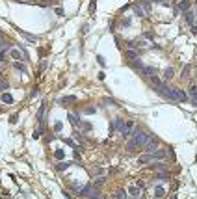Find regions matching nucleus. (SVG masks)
I'll return each instance as SVG.
<instances>
[{
	"label": "nucleus",
	"mask_w": 197,
	"mask_h": 199,
	"mask_svg": "<svg viewBox=\"0 0 197 199\" xmlns=\"http://www.w3.org/2000/svg\"><path fill=\"white\" fill-rule=\"evenodd\" d=\"M7 52H9V56L13 58L15 61H19V60H24V56H26V54H22V50H21V49H15V47H11V49L7 50Z\"/></svg>",
	"instance_id": "20e7f679"
},
{
	"label": "nucleus",
	"mask_w": 197,
	"mask_h": 199,
	"mask_svg": "<svg viewBox=\"0 0 197 199\" xmlns=\"http://www.w3.org/2000/svg\"><path fill=\"white\" fill-rule=\"evenodd\" d=\"M73 101H74V97H63L60 103H61V104H67V103H73Z\"/></svg>",
	"instance_id": "5701e85b"
},
{
	"label": "nucleus",
	"mask_w": 197,
	"mask_h": 199,
	"mask_svg": "<svg viewBox=\"0 0 197 199\" xmlns=\"http://www.w3.org/2000/svg\"><path fill=\"white\" fill-rule=\"evenodd\" d=\"M188 93H190V99H192V103L197 106V88L195 86H192L190 89H188Z\"/></svg>",
	"instance_id": "9d476101"
},
{
	"label": "nucleus",
	"mask_w": 197,
	"mask_h": 199,
	"mask_svg": "<svg viewBox=\"0 0 197 199\" xmlns=\"http://www.w3.org/2000/svg\"><path fill=\"white\" fill-rule=\"evenodd\" d=\"M128 196H130L132 199H140L141 197V190H140V186H128Z\"/></svg>",
	"instance_id": "39448f33"
},
{
	"label": "nucleus",
	"mask_w": 197,
	"mask_h": 199,
	"mask_svg": "<svg viewBox=\"0 0 197 199\" xmlns=\"http://www.w3.org/2000/svg\"><path fill=\"white\" fill-rule=\"evenodd\" d=\"M147 78H149V82H151L154 88H160V86H164V84H162V80H160L156 75H151V76H147Z\"/></svg>",
	"instance_id": "1a4fd4ad"
},
{
	"label": "nucleus",
	"mask_w": 197,
	"mask_h": 199,
	"mask_svg": "<svg viewBox=\"0 0 197 199\" xmlns=\"http://www.w3.org/2000/svg\"><path fill=\"white\" fill-rule=\"evenodd\" d=\"M43 114H45V103L41 104V108H39V112H37V119H39V121L45 119V115H43Z\"/></svg>",
	"instance_id": "a211bd4d"
},
{
	"label": "nucleus",
	"mask_w": 197,
	"mask_h": 199,
	"mask_svg": "<svg viewBox=\"0 0 197 199\" xmlns=\"http://www.w3.org/2000/svg\"><path fill=\"white\" fill-rule=\"evenodd\" d=\"M179 7L182 11H188L190 9V2H188V0H182V2H179Z\"/></svg>",
	"instance_id": "f3484780"
},
{
	"label": "nucleus",
	"mask_w": 197,
	"mask_h": 199,
	"mask_svg": "<svg viewBox=\"0 0 197 199\" xmlns=\"http://www.w3.org/2000/svg\"><path fill=\"white\" fill-rule=\"evenodd\" d=\"M102 184H104V177L97 179V181H95V184H93V188H98V186H102Z\"/></svg>",
	"instance_id": "412c9836"
},
{
	"label": "nucleus",
	"mask_w": 197,
	"mask_h": 199,
	"mask_svg": "<svg viewBox=\"0 0 197 199\" xmlns=\"http://www.w3.org/2000/svg\"><path fill=\"white\" fill-rule=\"evenodd\" d=\"M190 69H192L190 65H186V67H184V73H182V75H184V76H190V73H192Z\"/></svg>",
	"instance_id": "a878e982"
},
{
	"label": "nucleus",
	"mask_w": 197,
	"mask_h": 199,
	"mask_svg": "<svg viewBox=\"0 0 197 199\" xmlns=\"http://www.w3.org/2000/svg\"><path fill=\"white\" fill-rule=\"evenodd\" d=\"M173 76H175V69H173V67H167V69H165V73H164V78H165V80H171Z\"/></svg>",
	"instance_id": "4468645a"
},
{
	"label": "nucleus",
	"mask_w": 197,
	"mask_h": 199,
	"mask_svg": "<svg viewBox=\"0 0 197 199\" xmlns=\"http://www.w3.org/2000/svg\"><path fill=\"white\" fill-rule=\"evenodd\" d=\"M160 147V142L156 138H151L147 143H145V149H147V153H154V151H158Z\"/></svg>",
	"instance_id": "f03ea898"
},
{
	"label": "nucleus",
	"mask_w": 197,
	"mask_h": 199,
	"mask_svg": "<svg viewBox=\"0 0 197 199\" xmlns=\"http://www.w3.org/2000/svg\"><path fill=\"white\" fill-rule=\"evenodd\" d=\"M54 157H56V160H63L65 157V153H63V149H58L56 153H54Z\"/></svg>",
	"instance_id": "6ab92c4d"
},
{
	"label": "nucleus",
	"mask_w": 197,
	"mask_h": 199,
	"mask_svg": "<svg viewBox=\"0 0 197 199\" xmlns=\"http://www.w3.org/2000/svg\"><path fill=\"white\" fill-rule=\"evenodd\" d=\"M125 197H127V194H125V192H123V190H121V192H119V194H117V199H125Z\"/></svg>",
	"instance_id": "bb28decb"
},
{
	"label": "nucleus",
	"mask_w": 197,
	"mask_h": 199,
	"mask_svg": "<svg viewBox=\"0 0 197 199\" xmlns=\"http://www.w3.org/2000/svg\"><path fill=\"white\" fill-rule=\"evenodd\" d=\"M7 86H9V84H7L6 80H0V91H6V89H7Z\"/></svg>",
	"instance_id": "4be33fe9"
},
{
	"label": "nucleus",
	"mask_w": 197,
	"mask_h": 199,
	"mask_svg": "<svg viewBox=\"0 0 197 199\" xmlns=\"http://www.w3.org/2000/svg\"><path fill=\"white\" fill-rule=\"evenodd\" d=\"M149 140H151V134H147L143 128L138 127L136 130H132V134H130V140H128V151H134L136 147L145 145Z\"/></svg>",
	"instance_id": "f257e3e1"
},
{
	"label": "nucleus",
	"mask_w": 197,
	"mask_h": 199,
	"mask_svg": "<svg viewBox=\"0 0 197 199\" xmlns=\"http://www.w3.org/2000/svg\"><path fill=\"white\" fill-rule=\"evenodd\" d=\"M6 52H7V50H0V61H4V58H6Z\"/></svg>",
	"instance_id": "cd10ccee"
},
{
	"label": "nucleus",
	"mask_w": 197,
	"mask_h": 199,
	"mask_svg": "<svg viewBox=\"0 0 197 199\" xmlns=\"http://www.w3.org/2000/svg\"><path fill=\"white\" fill-rule=\"evenodd\" d=\"M63 143H67V145H71V147H73V149H76V145H74V142H73V140H69V138H65V140H63Z\"/></svg>",
	"instance_id": "b1692460"
},
{
	"label": "nucleus",
	"mask_w": 197,
	"mask_h": 199,
	"mask_svg": "<svg viewBox=\"0 0 197 199\" xmlns=\"http://www.w3.org/2000/svg\"><path fill=\"white\" fill-rule=\"evenodd\" d=\"M132 128H134V123H132V121H123V127H121L119 132L125 136V138H127V136L132 134Z\"/></svg>",
	"instance_id": "7ed1b4c3"
},
{
	"label": "nucleus",
	"mask_w": 197,
	"mask_h": 199,
	"mask_svg": "<svg viewBox=\"0 0 197 199\" xmlns=\"http://www.w3.org/2000/svg\"><path fill=\"white\" fill-rule=\"evenodd\" d=\"M45 69H47V61L43 60L41 63H39V73H43V71H45Z\"/></svg>",
	"instance_id": "393cba45"
},
{
	"label": "nucleus",
	"mask_w": 197,
	"mask_h": 199,
	"mask_svg": "<svg viewBox=\"0 0 197 199\" xmlns=\"http://www.w3.org/2000/svg\"><path fill=\"white\" fill-rule=\"evenodd\" d=\"M173 91H175V97L179 101H182V103H184V101H188V95L184 91H180V89H173Z\"/></svg>",
	"instance_id": "ddd939ff"
},
{
	"label": "nucleus",
	"mask_w": 197,
	"mask_h": 199,
	"mask_svg": "<svg viewBox=\"0 0 197 199\" xmlns=\"http://www.w3.org/2000/svg\"><path fill=\"white\" fill-rule=\"evenodd\" d=\"M125 58H127L128 63H132V61L138 60V52H136V50H127V52H125Z\"/></svg>",
	"instance_id": "6e6552de"
},
{
	"label": "nucleus",
	"mask_w": 197,
	"mask_h": 199,
	"mask_svg": "<svg viewBox=\"0 0 197 199\" xmlns=\"http://www.w3.org/2000/svg\"><path fill=\"white\" fill-rule=\"evenodd\" d=\"M67 167H69V164H67V162H60V164L56 166V169H58V171H63V169H67Z\"/></svg>",
	"instance_id": "aec40b11"
},
{
	"label": "nucleus",
	"mask_w": 197,
	"mask_h": 199,
	"mask_svg": "<svg viewBox=\"0 0 197 199\" xmlns=\"http://www.w3.org/2000/svg\"><path fill=\"white\" fill-rule=\"evenodd\" d=\"M184 19H186L188 26H194V13H192L190 9H188V11H184Z\"/></svg>",
	"instance_id": "9b49d317"
},
{
	"label": "nucleus",
	"mask_w": 197,
	"mask_h": 199,
	"mask_svg": "<svg viewBox=\"0 0 197 199\" xmlns=\"http://www.w3.org/2000/svg\"><path fill=\"white\" fill-rule=\"evenodd\" d=\"M13 67L17 69V71H21V73H24V71H26V65H24V63H21V61H15Z\"/></svg>",
	"instance_id": "dca6fc26"
},
{
	"label": "nucleus",
	"mask_w": 197,
	"mask_h": 199,
	"mask_svg": "<svg viewBox=\"0 0 197 199\" xmlns=\"http://www.w3.org/2000/svg\"><path fill=\"white\" fill-rule=\"evenodd\" d=\"M164 196H165V190L162 188V186H156L154 188V197L158 199V197H164Z\"/></svg>",
	"instance_id": "2eb2a0df"
},
{
	"label": "nucleus",
	"mask_w": 197,
	"mask_h": 199,
	"mask_svg": "<svg viewBox=\"0 0 197 199\" xmlns=\"http://www.w3.org/2000/svg\"><path fill=\"white\" fill-rule=\"evenodd\" d=\"M134 9H136V13L140 15V17H145V15H147V4H136Z\"/></svg>",
	"instance_id": "0eeeda50"
},
{
	"label": "nucleus",
	"mask_w": 197,
	"mask_h": 199,
	"mask_svg": "<svg viewBox=\"0 0 197 199\" xmlns=\"http://www.w3.org/2000/svg\"><path fill=\"white\" fill-rule=\"evenodd\" d=\"M152 160H154V157H152L151 153H147V154H141V157L138 158V162H140L141 166H147V164H151Z\"/></svg>",
	"instance_id": "423d86ee"
},
{
	"label": "nucleus",
	"mask_w": 197,
	"mask_h": 199,
	"mask_svg": "<svg viewBox=\"0 0 197 199\" xmlns=\"http://www.w3.org/2000/svg\"><path fill=\"white\" fill-rule=\"evenodd\" d=\"M2 103L4 104H13L15 101H13V95H11V93H4L2 95Z\"/></svg>",
	"instance_id": "f8f14e48"
}]
</instances>
